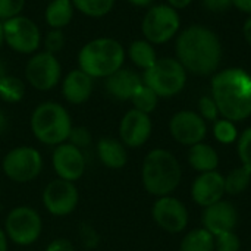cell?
Masks as SVG:
<instances>
[{"instance_id": "obj_3", "label": "cell", "mask_w": 251, "mask_h": 251, "mask_svg": "<svg viewBox=\"0 0 251 251\" xmlns=\"http://www.w3.org/2000/svg\"><path fill=\"white\" fill-rule=\"evenodd\" d=\"M182 179V168L174 153L166 149L150 150L141 165V184L153 197L172 196Z\"/></svg>"}, {"instance_id": "obj_37", "label": "cell", "mask_w": 251, "mask_h": 251, "mask_svg": "<svg viewBox=\"0 0 251 251\" xmlns=\"http://www.w3.org/2000/svg\"><path fill=\"white\" fill-rule=\"evenodd\" d=\"M24 6L25 0H0V21L21 15Z\"/></svg>"}, {"instance_id": "obj_38", "label": "cell", "mask_w": 251, "mask_h": 251, "mask_svg": "<svg viewBox=\"0 0 251 251\" xmlns=\"http://www.w3.org/2000/svg\"><path fill=\"white\" fill-rule=\"evenodd\" d=\"M201 4L210 13H226L232 6V0H201Z\"/></svg>"}, {"instance_id": "obj_30", "label": "cell", "mask_w": 251, "mask_h": 251, "mask_svg": "<svg viewBox=\"0 0 251 251\" xmlns=\"http://www.w3.org/2000/svg\"><path fill=\"white\" fill-rule=\"evenodd\" d=\"M213 135L221 144H232L238 140L240 134L235 126V122L225 118H219L213 122Z\"/></svg>"}, {"instance_id": "obj_22", "label": "cell", "mask_w": 251, "mask_h": 251, "mask_svg": "<svg viewBox=\"0 0 251 251\" xmlns=\"http://www.w3.org/2000/svg\"><path fill=\"white\" fill-rule=\"evenodd\" d=\"M188 163L199 174L216 171L219 166V154L210 144L199 143L188 150Z\"/></svg>"}, {"instance_id": "obj_33", "label": "cell", "mask_w": 251, "mask_h": 251, "mask_svg": "<svg viewBox=\"0 0 251 251\" xmlns=\"http://www.w3.org/2000/svg\"><path fill=\"white\" fill-rule=\"evenodd\" d=\"M68 141L75 147L85 150L93 144V134L87 126H72Z\"/></svg>"}, {"instance_id": "obj_45", "label": "cell", "mask_w": 251, "mask_h": 251, "mask_svg": "<svg viewBox=\"0 0 251 251\" xmlns=\"http://www.w3.org/2000/svg\"><path fill=\"white\" fill-rule=\"evenodd\" d=\"M126 1L137 7H150L154 0H126Z\"/></svg>"}, {"instance_id": "obj_7", "label": "cell", "mask_w": 251, "mask_h": 251, "mask_svg": "<svg viewBox=\"0 0 251 251\" xmlns=\"http://www.w3.org/2000/svg\"><path fill=\"white\" fill-rule=\"evenodd\" d=\"M3 229L9 243L19 247H29L35 244L43 234V218L37 209L19 204L7 212Z\"/></svg>"}, {"instance_id": "obj_9", "label": "cell", "mask_w": 251, "mask_h": 251, "mask_svg": "<svg viewBox=\"0 0 251 251\" xmlns=\"http://www.w3.org/2000/svg\"><path fill=\"white\" fill-rule=\"evenodd\" d=\"M181 28V18L178 10L169 4L150 6L141 21V32L144 40L154 44H165L171 41Z\"/></svg>"}, {"instance_id": "obj_47", "label": "cell", "mask_w": 251, "mask_h": 251, "mask_svg": "<svg viewBox=\"0 0 251 251\" xmlns=\"http://www.w3.org/2000/svg\"><path fill=\"white\" fill-rule=\"evenodd\" d=\"M4 44V32H3V21H0V50Z\"/></svg>"}, {"instance_id": "obj_46", "label": "cell", "mask_w": 251, "mask_h": 251, "mask_svg": "<svg viewBox=\"0 0 251 251\" xmlns=\"http://www.w3.org/2000/svg\"><path fill=\"white\" fill-rule=\"evenodd\" d=\"M6 75H7V72H6V65H4L3 60H0V81H1Z\"/></svg>"}, {"instance_id": "obj_14", "label": "cell", "mask_w": 251, "mask_h": 251, "mask_svg": "<svg viewBox=\"0 0 251 251\" xmlns=\"http://www.w3.org/2000/svg\"><path fill=\"white\" fill-rule=\"evenodd\" d=\"M51 168L56 178L76 182L79 181L87 169V160L84 150L75 147L69 141H65L51 151Z\"/></svg>"}, {"instance_id": "obj_41", "label": "cell", "mask_w": 251, "mask_h": 251, "mask_svg": "<svg viewBox=\"0 0 251 251\" xmlns=\"http://www.w3.org/2000/svg\"><path fill=\"white\" fill-rule=\"evenodd\" d=\"M166 1H168L166 4H169L175 10H182V9L188 7L193 3V0H166Z\"/></svg>"}, {"instance_id": "obj_12", "label": "cell", "mask_w": 251, "mask_h": 251, "mask_svg": "<svg viewBox=\"0 0 251 251\" xmlns=\"http://www.w3.org/2000/svg\"><path fill=\"white\" fill-rule=\"evenodd\" d=\"M25 79L38 91L53 90L62 79V65L56 54L46 50L34 53L26 62Z\"/></svg>"}, {"instance_id": "obj_20", "label": "cell", "mask_w": 251, "mask_h": 251, "mask_svg": "<svg viewBox=\"0 0 251 251\" xmlns=\"http://www.w3.org/2000/svg\"><path fill=\"white\" fill-rule=\"evenodd\" d=\"M94 90V79L84 71L74 69L62 79V96L74 106L88 101Z\"/></svg>"}, {"instance_id": "obj_16", "label": "cell", "mask_w": 251, "mask_h": 251, "mask_svg": "<svg viewBox=\"0 0 251 251\" xmlns=\"http://www.w3.org/2000/svg\"><path fill=\"white\" fill-rule=\"evenodd\" d=\"M119 140L126 149H140L151 137L153 122L150 115L137 109L128 110L119 122Z\"/></svg>"}, {"instance_id": "obj_6", "label": "cell", "mask_w": 251, "mask_h": 251, "mask_svg": "<svg viewBox=\"0 0 251 251\" xmlns=\"http://www.w3.org/2000/svg\"><path fill=\"white\" fill-rule=\"evenodd\" d=\"M143 82L150 87L159 99L179 94L187 84V71L176 57H159L156 63L146 69Z\"/></svg>"}, {"instance_id": "obj_29", "label": "cell", "mask_w": 251, "mask_h": 251, "mask_svg": "<svg viewBox=\"0 0 251 251\" xmlns=\"http://www.w3.org/2000/svg\"><path fill=\"white\" fill-rule=\"evenodd\" d=\"M131 103L134 106V109L143 112V113H153L159 104V96L150 88L147 87L144 82L137 88V91L134 93L132 99H131Z\"/></svg>"}, {"instance_id": "obj_10", "label": "cell", "mask_w": 251, "mask_h": 251, "mask_svg": "<svg viewBox=\"0 0 251 251\" xmlns=\"http://www.w3.org/2000/svg\"><path fill=\"white\" fill-rule=\"evenodd\" d=\"M41 203L46 212L54 218L72 215L79 204V191L75 182L54 178L43 188Z\"/></svg>"}, {"instance_id": "obj_36", "label": "cell", "mask_w": 251, "mask_h": 251, "mask_svg": "<svg viewBox=\"0 0 251 251\" xmlns=\"http://www.w3.org/2000/svg\"><path fill=\"white\" fill-rule=\"evenodd\" d=\"M44 47H46V51L51 53V54H56L59 53L63 46H65V34L62 29H50L46 37H44Z\"/></svg>"}, {"instance_id": "obj_25", "label": "cell", "mask_w": 251, "mask_h": 251, "mask_svg": "<svg viewBox=\"0 0 251 251\" xmlns=\"http://www.w3.org/2000/svg\"><path fill=\"white\" fill-rule=\"evenodd\" d=\"M179 251H215V235L203 226L194 228L184 235Z\"/></svg>"}, {"instance_id": "obj_17", "label": "cell", "mask_w": 251, "mask_h": 251, "mask_svg": "<svg viewBox=\"0 0 251 251\" xmlns=\"http://www.w3.org/2000/svg\"><path fill=\"white\" fill-rule=\"evenodd\" d=\"M238 221H240V215L237 207L226 200H221L206 207L201 216L203 228H206L215 237L225 232L235 231Z\"/></svg>"}, {"instance_id": "obj_13", "label": "cell", "mask_w": 251, "mask_h": 251, "mask_svg": "<svg viewBox=\"0 0 251 251\" xmlns=\"http://www.w3.org/2000/svg\"><path fill=\"white\" fill-rule=\"evenodd\" d=\"M151 218L168 234H181L187 229L190 221L187 206L174 196L157 197L151 207Z\"/></svg>"}, {"instance_id": "obj_19", "label": "cell", "mask_w": 251, "mask_h": 251, "mask_svg": "<svg viewBox=\"0 0 251 251\" xmlns=\"http://www.w3.org/2000/svg\"><path fill=\"white\" fill-rule=\"evenodd\" d=\"M143 84V76L132 69L121 68L107 78H104L106 93L119 101H128L132 99L137 88Z\"/></svg>"}, {"instance_id": "obj_4", "label": "cell", "mask_w": 251, "mask_h": 251, "mask_svg": "<svg viewBox=\"0 0 251 251\" xmlns=\"http://www.w3.org/2000/svg\"><path fill=\"white\" fill-rule=\"evenodd\" d=\"M126 51L124 46L112 37H99L88 41L78 53V68L93 79L107 78L124 68Z\"/></svg>"}, {"instance_id": "obj_23", "label": "cell", "mask_w": 251, "mask_h": 251, "mask_svg": "<svg viewBox=\"0 0 251 251\" xmlns=\"http://www.w3.org/2000/svg\"><path fill=\"white\" fill-rule=\"evenodd\" d=\"M75 7L71 0H51L44 12V19L51 29H62L74 18Z\"/></svg>"}, {"instance_id": "obj_42", "label": "cell", "mask_w": 251, "mask_h": 251, "mask_svg": "<svg viewBox=\"0 0 251 251\" xmlns=\"http://www.w3.org/2000/svg\"><path fill=\"white\" fill-rule=\"evenodd\" d=\"M243 35H244V40L247 41V44L251 47V16L243 25Z\"/></svg>"}, {"instance_id": "obj_35", "label": "cell", "mask_w": 251, "mask_h": 251, "mask_svg": "<svg viewBox=\"0 0 251 251\" xmlns=\"http://www.w3.org/2000/svg\"><path fill=\"white\" fill-rule=\"evenodd\" d=\"M206 122H215L219 119L221 113L212 96H203L199 100V112H197Z\"/></svg>"}, {"instance_id": "obj_15", "label": "cell", "mask_w": 251, "mask_h": 251, "mask_svg": "<svg viewBox=\"0 0 251 251\" xmlns=\"http://www.w3.org/2000/svg\"><path fill=\"white\" fill-rule=\"evenodd\" d=\"M172 138L182 146L203 143L207 135V122L194 110H179L169 121Z\"/></svg>"}, {"instance_id": "obj_8", "label": "cell", "mask_w": 251, "mask_h": 251, "mask_svg": "<svg viewBox=\"0 0 251 251\" xmlns=\"http://www.w3.org/2000/svg\"><path fill=\"white\" fill-rule=\"evenodd\" d=\"M44 160L38 149L32 146H16L1 159V171L13 184H29L43 172Z\"/></svg>"}, {"instance_id": "obj_11", "label": "cell", "mask_w": 251, "mask_h": 251, "mask_svg": "<svg viewBox=\"0 0 251 251\" xmlns=\"http://www.w3.org/2000/svg\"><path fill=\"white\" fill-rule=\"evenodd\" d=\"M4 44L21 54H34L41 44L38 25L28 16L18 15L3 21Z\"/></svg>"}, {"instance_id": "obj_18", "label": "cell", "mask_w": 251, "mask_h": 251, "mask_svg": "<svg viewBox=\"0 0 251 251\" xmlns=\"http://www.w3.org/2000/svg\"><path fill=\"white\" fill-rule=\"evenodd\" d=\"M225 196V176L218 171L200 174L191 185V197L196 204L206 209Z\"/></svg>"}, {"instance_id": "obj_31", "label": "cell", "mask_w": 251, "mask_h": 251, "mask_svg": "<svg viewBox=\"0 0 251 251\" xmlns=\"http://www.w3.org/2000/svg\"><path fill=\"white\" fill-rule=\"evenodd\" d=\"M78 237H79L81 246L85 250H94L100 244V234H99V231L91 224H88V222L79 224Z\"/></svg>"}, {"instance_id": "obj_26", "label": "cell", "mask_w": 251, "mask_h": 251, "mask_svg": "<svg viewBox=\"0 0 251 251\" xmlns=\"http://www.w3.org/2000/svg\"><path fill=\"white\" fill-rule=\"evenodd\" d=\"M251 182V171L246 166H238L232 169L225 176V194L240 196L243 194Z\"/></svg>"}, {"instance_id": "obj_27", "label": "cell", "mask_w": 251, "mask_h": 251, "mask_svg": "<svg viewBox=\"0 0 251 251\" xmlns=\"http://www.w3.org/2000/svg\"><path fill=\"white\" fill-rule=\"evenodd\" d=\"M25 96V82L13 75H6L0 81V99L6 103H19Z\"/></svg>"}, {"instance_id": "obj_1", "label": "cell", "mask_w": 251, "mask_h": 251, "mask_svg": "<svg viewBox=\"0 0 251 251\" xmlns=\"http://www.w3.org/2000/svg\"><path fill=\"white\" fill-rule=\"evenodd\" d=\"M175 53L187 72L209 76L218 72L222 62V43L213 29L204 25H191L178 34Z\"/></svg>"}, {"instance_id": "obj_40", "label": "cell", "mask_w": 251, "mask_h": 251, "mask_svg": "<svg viewBox=\"0 0 251 251\" xmlns=\"http://www.w3.org/2000/svg\"><path fill=\"white\" fill-rule=\"evenodd\" d=\"M232 6L240 12L251 16V0H232Z\"/></svg>"}, {"instance_id": "obj_43", "label": "cell", "mask_w": 251, "mask_h": 251, "mask_svg": "<svg viewBox=\"0 0 251 251\" xmlns=\"http://www.w3.org/2000/svg\"><path fill=\"white\" fill-rule=\"evenodd\" d=\"M7 128H9V119L3 112V109H0V135H3L7 131Z\"/></svg>"}, {"instance_id": "obj_5", "label": "cell", "mask_w": 251, "mask_h": 251, "mask_svg": "<svg viewBox=\"0 0 251 251\" xmlns=\"http://www.w3.org/2000/svg\"><path fill=\"white\" fill-rule=\"evenodd\" d=\"M72 126L74 124L68 109L57 101L40 103L29 116L31 134L38 143L50 147L68 141Z\"/></svg>"}, {"instance_id": "obj_39", "label": "cell", "mask_w": 251, "mask_h": 251, "mask_svg": "<svg viewBox=\"0 0 251 251\" xmlns=\"http://www.w3.org/2000/svg\"><path fill=\"white\" fill-rule=\"evenodd\" d=\"M44 251H75V247L71 240H68L65 237H59V238L51 240L46 246Z\"/></svg>"}, {"instance_id": "obj_44", "label": "cell", "mask_w": 251, "mask_h": 251, "mask_svg": "<svg viewBox=\"0 0 251 251\" xmlns=\"http://www.w3.org/2000/svg\"><path fill=\"white\" fill-rule=\"evenodd\" d=\"M0 251H9V240L1 226H0Z\"/></svg>"}, {"instance_id": "obj_21", "label": "cell", "mask_w": 251, "mask_h": 251, "mask_svg": "<svg viewBox=\"0 0 251 251\" xmlns=\"http://www.w3.org/2000/svg\"><path fill=\"white\" fill-rule=\"evenodd\" d=\"M97 159L107 169H122L128 163V149L122 144L119 138L103 137L96 144Z\"/></svg>"}, {"instance_id": "obj_24", "label": "cell", "mask_w": 251, "mask_h": 251, "mask_svg": "<svg viewBox=\"0 0 251 251\" xmlns=\"http://www.w3.org/2000/svg\"><path fill=\"white\" fill-rule=\"evenodd\" d=\"M128 57L131 59V62L146 71L149 68H151L156 60L159 59L157 57V53H156V49L151 43H149L147 40H134L129 47H128Z\"/></svg>"}, {"instance_id": "obj_32", "label": "cell", "mask_w": 251, "mask_h": 251, "mask_svg": "<svg viewBox=\"0 0 251 251\" xmlns=\"http://www.w3.org/2000/svg\"><path fill=\"white\" fill-rule=\"evenodd\" d=\"M237 153L241 165L251 171V126L246 128L237 140Z\"/></svg>"}, {"instance_id": "obj_28", "label": "cell", "mask_w": 251, "mask_h": 251, "mask_svg": "<svg viewBox=\"0 0 251 251\" xmlns=\"http://www.w3.org/2000/svg\"><path fill=\"white\" fill-rule=\"evenodd\" d=\"M75 10L90 18H103L112 12L115 0H71Z\"/></svg>"}, {"instance_id": "obj_2", "label": "cell", "mask_w": 251, "mask_h": 251, "mask_svg": "<svg viewBox=\"0 0 251 251\" xmlns=\"http://www.w3.org/2000/svg\"><path fill=\"white\" fill-rule=\"evenodd\" d=\"M212 97L222 118L241 122L251 116V75L241 68L216 72L210 84Z\"/></svg>"}, {"instance_id": "obj_48", "label": "cell", "mask_w": 251, "mask_h": 251, "mask_svg": "<svg viewBox=\"0 0 251 251\" xmlns=\"http://www.w3.org/2000/svg\"><path fill=\"white\" fill-rule=\"evenodd\" d=\"M122 251H128V250H122Z\"/></svg>"}, {"instance_id": "obj_34", "label": "cell", "mask_w": 251, "mask_h": 251, "mask_svg": "<svg viewBox=\"0 0 251 251\" xmlns=\"http://www.w3.org/2000/svg\"><path fill=\"white\" fill-rule=\"evenodd\" d=\"M241 250V240L232 232H225L215 237V251H240Z\"/></svg>"}]
</instances>
